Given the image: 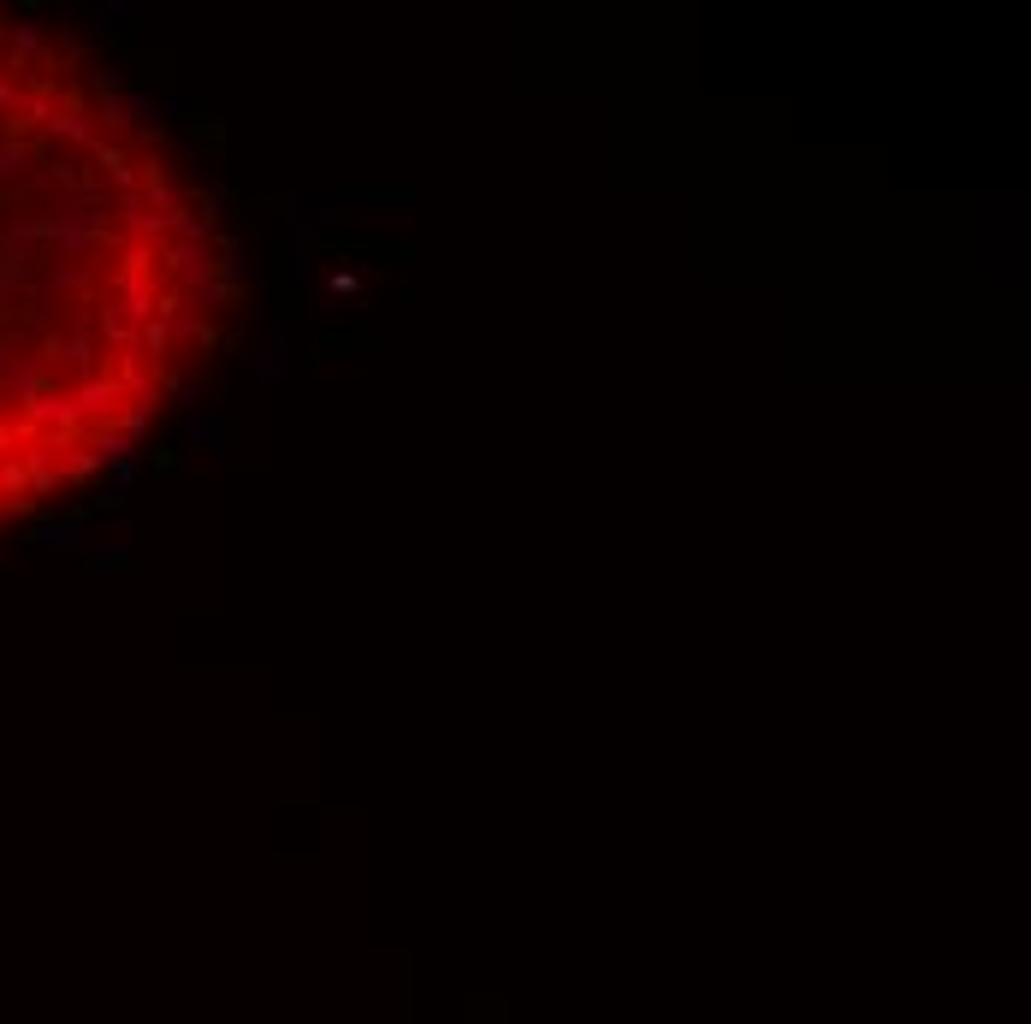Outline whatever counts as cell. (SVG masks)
Instances as JSON below:
<instances>
[{
  "mask_svg": "<svg viewBox=\"0 0 1031 1024\" xmlns=\"http://www.w3.org/2000/svg\"><path fill=\"white\" fill-rule=\"evenodd\" d=\"M226 302L184 149L90 48L0 12V528L119 462Z\"/></svg>",
  "mask_w": 1031,
  "mask_h": 1024,
  "instance_id": "6da1fadb",
  "label": "cell"
}]
</instances>
